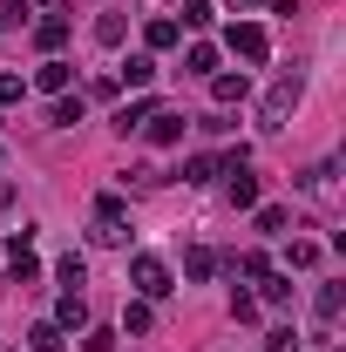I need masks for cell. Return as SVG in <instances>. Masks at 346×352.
<instances>
[{
	"label": "cell",
	"mask_w": 346,
	"mask_h": 352,
	"mask_svg": "<svg viewBox=\"0 0 346 352\" xmlns=\"http://www.w3.org/2000/svg\"><path fill=\"white\" fill-rule=\"evenodd\" d=\"M299 95H305V88H299V75H278V82H272V88L258 95V129H265V135H278L285 122H292Z\"/></svg>",
	"instance_id": "1"
},
{
	"label": "cell",
	"mask_w": 346,
	"mask_h": 352,
	"mask_svg": "<svg viewBox=\"0 0 346 352\" xmlns=\"http://www.w3.org/2000/svg\"><path fill=\"white\" fill-rule=\"evenodd\" d=\"M130 285H136V298H150V305L176 292L170 264H163V258H150V251H136V258H130Z\"/></svg>",
	"instance_id": "2"
},
{
	"label": "cell",
	"mask_w": 346,
	"mask_h": 352,
	"mask_svg": "<svg viewBox=\"0 0 346 352\" xmlns=\"http://www.w3.org/2000/svg\"><path fill=\"white\" fill-rule=\"evenodd\" d=\"M224 47H231V54H238V61H252V68H258L265 54H272V34H265L258 21H238V28H231V34H224Z\"/></svg>",
	"instance_id": "3"
},
{
	"label": "cell",
	"mask_w": 346,
	"mask_h": 352,
	"mask_svg": "<svg viewBox=\"0 0 346 352\" xmlns=\"http://www.w3.org/2000/svg\"><path fill=\"white\" fill-rule=\"evenodd\" d=\"M34 88H41V95H68V88H75V68H68L61 54H48L41 68H34Z\"/></svg>",
	"instance_id": "4"
},
{
	"label": "cell",
	"mask_w": 346,
	"mask_h": 352,
	"mask_svg": "<svg viewBox=\"0 0 346 352\" xmlns=\"http://www.w3.org/2000/svg\"><path fill=\"white\" fill-rule=\"evenodd\" d=\"M143 135H150L156 149H170V142H183V116H176V109H150V122H143Z\"/></svg>",
	"instance_id": "5"
},
{
	"label": "cell",
	"mask_w": 346,
	"mask_h": 352,
	"mask_svg": "<svg viewBox=\"0 0 346 352\" xmlns=\"http://www.w3.org/2000/svg\"><path fill=\"white\" fill-rule=\"evenodd\" d=\"M245 95H252V75H245V68H238V75H211V102L217 109H238Z\"/></svg>",
	"instance_id": "6"
},
{
	"label": "cell",
	"mask_w": 346,
	"mask_h": 352,
	"mask_svg": "<svg viewBox=\"0 0 346 352\" xmlns=\"http://www.w3.org/2000/svg\"><path fill=\"white\" fill-rule=\"evenodd\" d=\"M7 271H14V285H34V278H41V258L28 251V230L14 237V251H7Z\"/></svg>",
	"instance_id": "7"
},
{
	"label": "cell",
	"mask_w": 346,
	"mask_h": 352,
	"mask_svg": "<svg viewBox=\"0 0 346 352\" xmlns=\"http://www.w3.org/2000/svg\"><path fill=\"white\" fill-rule=\"evenodd\" d=\"M217 251H204V244H190V251H183V278H190V285H204V278H217Z\"/></svg>",
	"instance_id": "8"
},
{
	"label": "cell",
	"mask_w": 346,
	"mask_h": 352,
	"mask_svg": "<svg viewBox=\"0 0 346 352\" xmlns=\"http://www.w3.org/2000/svg\"><path fill=\"white\" fill-rule=\"evenodd\" d=\"M231 176V210H258V176L252 170H224Z\"/></svg>",
	"instance_id": "9"
},
{
	"label": "cell",
	"mask_w": 346,
	"mask_h": 352,
	"mask_svg": "<svg viewBox=\"0 0 346 352\" xmlns=\"http://www.w3.org/2000/svg\"><path fill=\"white\" fill-rule=\"evenodd\" d=\"M143 41H150V54H163V47H176V41H183V28H176L170 14H156V21L143 28Z\"/></svg>",
	"instance_id": "10"
},
{
	"label": "cell",
	"mask_w": 346,
	"mask_h": 352,
	"mask_svg": "<svg viewBox=\"0 0 346 352\" xmlns=\"http://www.w3.org/2000/svg\"><path fill=\"white\" fill-rule=\"evenodd\" d=\"M82 116H88V102H82V95H54V109H48V122H54V129H75Z\"/></svg>",
	"instance_id": "11"
},
{
	"label": "cell",
	"mask_w": 346,
	"mask_h": 352,
	"mask_svg": "<svg viewBox=\"0 0 346 352\" xmlns=\"http://www.w3.org/2000/svg\"><path fill=\"white\" fill-rule=\"evenodd\" d=\"M123 82H130V88H150V82H156V54H150V47L123 61Z\"/></svg>",
	"instance_id": "12"
},
{
	"label": "cell",
	"mask_w": 346,
	"mask_h": 352,
	"mask_svg": "<svg viewBox=\"0 0 346 352\" xmlns=\"http://www.w3.org/2000/svg\"><path fill=\"white\" fill-rule=\"evenodd\" d=\"M54 325H61V332H82V325H88V305H82V292H68V298L54 305Z\"/></svg>",
	"instance_id": "13"
},
{
	"label": "cell",
	"mask_w": 346,
	"mask_h": 352,
	"mask_svg": "<svg viewBox=\"0 0 346 352\" xmlns=\"http://www.w3.org/2000/svg\"><path fill=\"white\" fill-rule=\"evenodd\" d=\"M183 68H190V75H217V47L211 41H190V47H183Z\"/></svg>",
	"instance_id": "14"
},
{
	"label": "cell",
	"mask_w": 346,
	"mask_h": 352,
	"mask_svg": "<svg viewBox=\"0 0 346 352\" xmlns=\"http://www.w3.org/2000/svg\"><path fill=\"white\" fill-rule=\"evenodd\" d=\"M211 176H224V163H217V156H204V149H197V156L183 163V183H197V190H204Z\"/></svg>",
	"instance_id": "15"
},
{
	"label": "cell",
	"mask_w": 346,
	"mask_h": 352,
	"mask_svg": "<svg viewBox=\"0 0 346 352\" xmlns=\"http://www.w3.org/2000/svg\"><path fill=\"white\" fill-rule=\"evenodd\" d=\"M252 217H258V230H265V237H285V223H292V210H285V204H258Z\"/></svg>",
	"instance_id": "16"
},
{
	"label": "cell",
	"mask_w": 346,
	"mask_h": 352,
	"mask_svg": "<svg viewBox=\"0 0 346 352\" xmlns=\"http://www.w3.org/2000/svg\"><path fill=\"white\" fill-rule=\"evenodd\" d=\"M150 109H156V102H123V109H116V135L143 129V122H150Z\"/></svg>",
	"instance_id": "17"
},
{
	"label": "cell",
	"mask_w": 346,
	"mask_h": 352,
	"mask_svg": "<svg viewBox=\"0 0 346 352\" xmlns=\"http://www.w3.org/2000/svg\"><path fill=\"white\" fill-rule=\"evenodd\" d=\"M156 325V305L150 298H130V311H123V332H150Z\"/></svg>",
	"instance_id": "18"
},
{
	"label": "cell",
	"mask_w": 346,
	"mask_h": 352,
	"mask_svg": "<svg viewBox=\"0 0 346 352\" xmlns=\"http://www.w3.org/2000/svg\"><path fill=\"white\" fill-rule=\"evenodd\" d=\"M28 346H34V352H61L68 339H61V325H54V318H41V325L28 332Z\"/></svg>",
	"instance_id": "19"
},
{
	"label": "cell",
	"mask_w": 346,
	"mask_h": 352,
	"mask_svg": "<svg viewBox=\"0 0 346 352\" xmlns=\"http://www.w3.org/2000/svg\"><path fill=\"white\" fill-rule=\"evenodd\" d=\"M123 34H130L123 14H102V21H95V41H102V47H123Z\"/></svg>",
	"instance_id": "20"
},
{
	"label": "cell",
	"mask_w": 346,
	"mask_h": 352,
	"mask_svg": "<svg viewBox=\"0 0 346 352\" xmlns=\"http://www.w3.org/2000/svg\"><path fill=\"white\" fill-rule=\"evenodd\" d=\"M54 278H61V285H68V292H82V285H88V264L75 258V251H68V258L54 264Z\"/></svg>",
	"instance_id": "21"
},
{
	"label": "cell",
	"mask_w": 346,
	"mask_h": 352,
	"mask_svg": "<svg viewBox=\"0 0 346 352\" xmlns=\"http://www.w3.org/2000/svg\"><path fill=\"white\" fill-rule=\"evenodd\" d=\"M34 41H41L48 54H61V41H68V21H61V14H54V21H41V28H34Z\"/></svg>",
	"instance_id": "22"
},
{
	"label": "cell",
	"mask_w": 346,
	"mask_h": 352,
	"mask_svg": "<svg viewBox=\"0 0 346 352\" xmlns=\"http://www.w3.org/2000/svg\"><path fill=\"white\" fill-rule=\"evenodd\" d=\"M319 258H326V251H319V244H305V237H292V251H285V264H292V271H312Z\"/></svg>",
	"instance_id": "23"
},
{
	"label": "cell",
	"mask_w": 346,
	"mask_h": 352,
	"mask_svg": "<svg viewBox=\"0 0 346 352\" xmlns=\"http://www.w3.org/2000/svg\"><path fill=\"white\" fill-rule=\"evenodd\" d=\"M211 21H217L211 0H183V21H176V28H211Z\"/></svg>",
	"instance_id": "24"
},
{
	"label": "cell",
	"mask_w": 346,
	"mask_h": 352,
	"mask_svg": "<svg viewBox=\"0 0 346 352\" xmlns=\"http://www.w3.org/2000/svg\"><path fill=\"white\" fill-rule=\"evenodd\" d=\"M340 305H346V292H340V285H319V298H312V311H319V318H340Z\"/></svg>",
	"instance_id": "25"
},
{
	"label": "cell",
	"mask_w": 346,
	"mask_h": 352,
	"mask_svg": "<svg viewBox=\"0 0 346 352\" xmlns=\"http://www.w3.org/2000/svg\"><path fill=\"white\" fill-rule=\"evenodd\" d=\"M95 223H123V197H116V190L95 197Z\"/></svg>",
	"instance_id": "26"
},
{
	"label": "cell",
	"mask_w": 346,
	"mask_h": 352,
	"mask_svg": "<svg viewBox=\"0 0 346 352\" xmlns=\"http://www.w3.org/2000/svg\"><path fill=\"white\" fill-rule=\"evenodd\" d=\"M82 352H116V332H102V325H82Z\"/></svg>",
	"instance_id": "27"
},
{
	"label": "cell",
	"mask_w": 346,
	"mask_h": 352,
	"mask_svg": "<svg viewBox=\"0 0 346 352\" xmlns=\"http://www.w3.org/2000/svg\"><path fill=\"white\" fill-rule=\"evenodd\" d=\"M299 183H305V190H312V197H319V190H333V163H312V170L299 176Z\"/></svg>",
	"instance_id": "28"
},
{
	"label": "cell",
	"mask_w": 346,
	"mask_h": 352,
	"mask_svg": "<svg viewBox=\"0 0 346 352\" xmlns=\"http://www.w3.org/2000/svg\"><path fill=\"white\" fill-rule=\"evenodd\" d=\"M136 183V190H156V183H163V170H156V163H136V170H123Z\"/></svg>",
	"instance_id": "29"
},
{
	"label": "cell",
	"mask_w": 346,
	"mask_h": 352,
	"mask_svg": "<svg viewBox=\"0 0 346 352\" xmlns=\"http://www.w3.org/2000/svg\"><path fill=\"white\" fill-rule=\"evenodd\" d=\"M21 95H28V82H21V75H0V109H14Z\"/></svg>",
	"instance_id": "30"
},
{
	"label": "cell",
	"mask_w": 346,
	"mask_h": 352,
	"mask_svg": "<svg viewBox=\"0 0 346 352\" xmlns=\"http://www.w3.org/2000/svg\"><path fill=\"white\" fill-rule=\"evenodd\" d=\"M265 352H299V332H292V325H278V332L265 339Z\"/></svg>",
	"instance_id": "31"
},
{
	"label": "cell",
	"mask_w": 346,
	"mask_h": 352,
	"mask_svg": "<svg viewBox=\"0 0 346 352\" xmlns=\"http://www.w3.org/2000/svg\"><path fill=\"white\" fill-rule=\"evenodd\" d=\"M88 237H95V244H130V230H123V223H95Z\"/></svg>",
	"instance_id": "32"
},
{
	"label": "cell",
	"mask_w": 346,
	"mask_h": 352,
	"mask_svg": "<svg viewBox=\"0 0 346 352\" xmlns=\"http://www.w3.org/2000/svg\"><path fill=\"white\" fill-rule=\"evenodd\" d=\"M265 298H272V305H285V298H292V278H272V271H265Z\"/></svg>",
	"instance_id": "33"
},
{
	"label": "cell",
	"mask_w": 346,
	"mask_h": 352,
	"mask_svg": "<svg viewBox=\"0 0 346 352\" xmlns=\"http://www.w3.org/2000/svg\"><path fill=\"white\" fill-rule=\"evenodd\" d=\"M238 271H245V278H265L272 264H265V251H245V258H238Z\"/></svg>",
	"instance_id": "34"
},
{
	"label": "cell",
	"mask_w": 346,
	"mask_h": 352,
	"mask_svg": "<svg viewBox=\"0 0 346 352\" xmlns=\"http://www.w3.org/2000/svg\"><path fill=\"white\" fill-rule=\"evenodd\" d=\"M7 210H14V183H0V217H7Z\"/></svg>",
	"instance_id": "35"
},
{
	"label": "cell",
	"mask_w": 346,
	"mask_h": 352,
	"mask_svg": "<svg viewBox=\"0 0 346 352\" xmlns=\"http://www.w3.org/2000/svg\"><path fill=\"white\" fill-rule=\"evenodd\" d=\"M231 7H265V0H231Z\"/></svg>",
	"instance_id": "36"
},
{
	"label": "cell",
	"mask_w": 346,
	"mask_h": 352,
	"mask_svg": "<svg viewBox=\"0 0 346 352\" xmlns=\"http://www.w3.org/2000/svg\"><path fill=\"white\" fill-rule=\"evenodd\" d=\"M0 149H7V142H0Z\"/></svg>",
	"instance_id": "37"
}]
</instances>
